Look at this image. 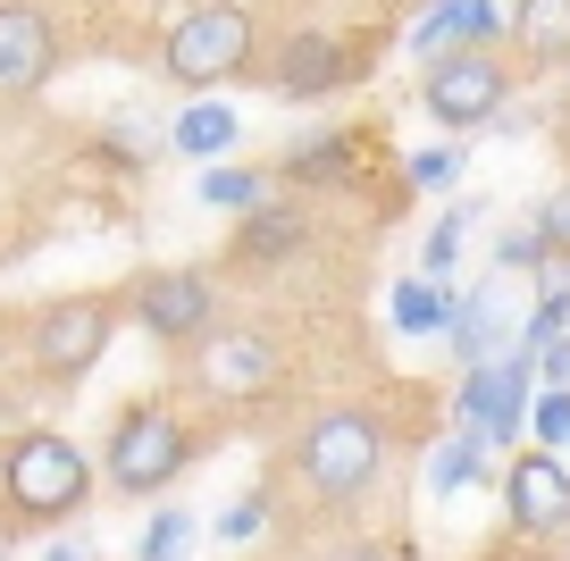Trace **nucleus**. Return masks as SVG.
I'll use <instances>...</instances> for the list:
<instances>
[{
  "mask_svg": "<svg viewBox=\"0 0 570 561\" xmlns=\"http://www.w3.org/2000/svg\"><path fill=\"white\" fill-rule=\"evenodd\" d=\"M285 470L303 478V494L320 511H361L377 494V478H386V420L361 403H327L303 420V436H294V453H285Z\"/></svg>",
  "mask_w": 570,
  "mask_h": 561,
  "instance_id": "obj_1",
  "label": "nucleus"
},
{
  "mask_svg": "<svg viewBox=\"0 0 570 561\" xmlns=\"http://www.w3.org/2000/svg\"><path fill=\"white\" fill-rule=\"evenodd\" d=\"M85 503H92V461L68 436L26 427V436L0 444V520L9 528H59Z\"/></svg>",
  "mask_w": 570,
  "mask_h": 561,
  "instance_id": "obj_2",
  "label": "nucleus"
},
{
  "mask_svg": "<svg viewBox=\"0 0 570 561\" xmlns=\"http://www.w3.org/2000/svg\"><path fill=\"white\" fill-rule=\"evenodd\" d=\"M194 453H202V436H194V420H185L177 403H126L118 420H109V444H101V478L118 494H135V503H151V494H168L185 470H194Z\"/></svg>",
  "mask_w": 570,
  "mask_h": 561,
  "instance_id": "obj_3",
  "label": "nucleus"
},
{
  "mask_svg": "<svg viewBox=\"0 0 570 561\" xmlns=\"http://www.w3.org/2000/svg\"><path fill=\"white\" fill-rule=\"evenodd\" d=\"M261 59V18L244 0H194L185 18H168L160 35V76L185 92H210V85H235V76Z\"/></svg>",
  "mask_w": 570,
  "mask_h": 561,
  "instance_id": "obj_4",
  "label": "nucleus"
},
{
  "mask_svg": "<svg viewBox=\"0 0 570 561\" xmlns=\"http://www.w3.org/2000/svg\"><path fill=\"white\" fill-rule=\"evenodd\" d=\"M109 335H118V302L109 294H59V302H42L35 327H26V361H35V377H51V386H76V377H92Z\"/></svg>",
  "mask_w": 570,
  "mask_h": 561,
  "instance_id": "obj_5",
  "label": "nucleus"
},
{
  "mask_svg": "<svg viewBox=\"0 0 570 561\" xmlns=\"http://www.w3.org/2000/svg\"><path fill=\"white\" fill-rule=\"evenodd\" d=\"M420 109L445 126V135H479V126H495L503 109H512V59H503V51H445V59H428Z\"/></svg>",
  "mask_w": 570,
  "mask_h": 561,
  "instance_id": "obj_6",
  "label": "nucleus"
},
{
  "mask_svg": "<svg viewBox=\"0 0 570 561\" xmlns=\"http://www.w3.org/2000/svg\"><path fill=\"white\" fill-rule=\"evenodd\" d=\"M370 76V42L336 35V26H285L268 51V92L277 101H336Z\"/></svg>",
  "mask_w": 570,
  "mask_h": 561,
  "instance_id": "obj_7",
  "label": "nucleus"
},
{
  "mask_svg": "<svg viewBox=\"0 0 570 561\" xmlns=\"http://www.w3.org/2000/svg\"><path fill=\"white\" fill-rule=\"evenodd\" d=\"M537 352L529 344H512L503 361H487V368H462V394H453V420H462V436H479L487 453L495 444H512L520 427H529V403H537Z\"/></svg>",
  "mask_w": 570,
  "mask_h": 561,
  "instance_id": "obj_8",
  "label": "nucleus"
},
{
  "mask_svg": "<svg viewBox=\"0 0 570 561\" xmlns=\"http://www.w3.org/2000/svg\"><path fill=\"white\" fill-rule=\"evenodd\" d=\"M126 311L160 344H202V335H218V277L210 268H142L126 285Z\"/></svg>",
  "mask_w": 570,
  "mask_h": 561,
  "instance_id": "obj_9",
  "label": "nucleus"
},
{
  "mask_svg": "<svg viewBox=\"0 0 570 561\" xmlns=\"http://www.w3.org/2000/svg\"><path fill=\"white\" fill-rule=\"evenodd\" d=\"M194 377H202V394H218V403H261V394L285 377V352H277V335H261V327H218V335H202Z\"/></svg>",
  "mask_w": 570,
  "mask_h": 561,
  "instance_id": "obj_10",
  "label": "nucleus"
},
{
  "mask_svg": "<svg viewBox=\"0 0 570 561\" xmlns=\"http://www.w3.org/2000/svg\"><path fill=\"white\" fill-rule=\"evenodd\" d=\"M503 520L529 544H562L570 537V470L553 453H520L503 470Z\"/></svg>",
  "mask_w": 570,
  "mask_h": 561,
  "instance_id": "obj_11",
  "label": "nucleus"
},
{
  "mask_svg": "<svg viewBox=\"0 0 570 561\" xmlns=\"http://www.w3.org/2000/svg\"><path fill=\"white\" fill-rule=\"evenodd\" d=\"M59 76V26L35 0H0V101H26Z\"/></svg>",
  "mask_w": 570,
  "mask_h": 561,
  "instance_id": "obj_12",
  "label": "nucleus"
},
{
  "mask_svg": "<svg viewBox=\"0 0 570 561\" xmlns=\"http://www.w3.org/2000/svg\"><path fill=\"white\" fill-rule=\"evenodd\" d=\"M529 318V311H520ZM520 318H512V277H487V285H470L462 294V311H453V352H462V368H487V361H503V352L520 344Z\"/></svg>",
  "mask_w": 570,
  "mask_h": 561,
  "instance_id": "obj_13",
  "label": "nucleus"
},
{
  "mask_svg": "<svg viewBox=\"0 0 570 561\" xmlns=\"http://www.w3.org/2000/svg\"><path fill=\"white\" fill-rule=\"evenodd\" d=\"M512 42V9L495 0H436L420 26H411V51L420 59H445V51H503Z\"/></svg>",
  "mask_w": 570,
  "mask_h": 561,
  "instance_id": "obj_14",
  "label": "nucleus"
},
{
  "mask_svg": "<svg viewBox=\"0 0 570 561\" xmlns=\"http://www.w3.org/2000/svg\"><path fill=\"white\" fill-rule=\"evenodd\" d=\"M303 244H311V218L294 210V201H261V210L235 227V252H227V260H235V268H277V260H294Z\"/></svg>",
  "mask_w": 570,
  "mask_h": 561,
  "instance_id": "obj_15",
  "label": "nucleus"
},
{
  "mask_svg": "<svg viewBox=\"0 0 570 561\" xmlns=\"http://www.w3.org/2000/svg\"><path fill=\"white\" fill-rule=\"evenodd\" d=\"M512 51L529 68H570V0H520L512 9Z\"/></svg>",
  "mask_w": 570,
  "mask_h": 561,
  "instance_id": "obj_16",
  "label": "nucleus"
},
{
  "mask_svg": "<svg viewBox=\"0 0 570 561\" xmlns=\"http://www.w3.org/2000/svg\"><path fill=\"white\" fill-rule=\"evenodd\" d=\"M453 311H462V294H453L445 277H403L394 285V335H453Z\"/></svg>",
  "mask_w": 570,
  "mask_h": 561,
  "instance_id": "obj_17",
  "label": "nucleus"
},
{
  "mask_svg": "<svg viewBox=\"0 0 570 561\" xmlns=\"http://www.w3.org/2000/svg\"><path fill=\"white\" fill-rule=\"evenodd\" d=\"M470 486H487V444L453 427V436H436V444H428V494H445V503H462Z\"/></svg>",
  "mask_w": 570,
  "mask_h": 561,
  "instance_id": "obj_18",
  "label": "nucleus"
},
{
  "mask_svg": "<svg viewBox=\"0 0 570 561\" xmlns=\"http://www.w3.org/2000/svg\"><path fill=\"white\" fill-rule=\"evenodd\" d=\"M235 109L227 101H185L177 109V126H168V151H185V159H218V151H235Z\"/></svg>",
  "mask_w": 570,
  "mask_h": 561,
  "instance_id": "obj_19",
  "label": "nucleus"
},
{
  "mask_svg": "<svg viewBox=\"0 0 570 561\" xmlns=\"http://www.w3.org/2000/svg\"><path fill=\"white\" fill-rule=\"evenodd\" d=\"M353 135H320V142H294L285 151V185H344L353 176Z\"/></svg>",
  "mask_w": 570,
  "mask_h": 561,
  "instance_id": "obj_20",
  "label": "nucleus"
},
{
  "mask_svg": "<svg viewBox=\"0 0 570 561\" xmlns=\"http://www.w3.org/2000/svg\"><path fill=\"white\" fill-rule=\"evenodd\" d=\"M487 218V194H462L436 227H428V244H420V260H428V277H445L453 260H462V244H470V227Z\"/></svg>",
  "mask_w": 570,
  "mask_h": 561,
  "instance_id": "obj_21",
  "label": "nucleus"
},
{
  "mask_svg": "<svg viewBox=\"0 0 570 561\" xmlns=\"http://www.w3.org/2000/svg\"><path fill=\"white\" fill-rule=\"evenodd\" d=\"M202 201H210V210H261V201H268V176L261 168H210V176H202Z\"/></svg>",
  "mask_w": 570,
  "mask_h": 561,
  "instance_id": "obj_22",
  "label": "nucleus"
},
{
  "mask_svg": "<svg viewBox=\"0 0 570 561\" xmlns=\"http://www.w3.org/2000/svg\"><path fill=\"white\" fill-rule=\"evenodd\" d=\"M185 544H194V511H177L168 503L160 520L142 528V544H135V561H185Z\"/></svg>",
  "mask_w": 570,
  "mask_h": 561,
  "instance_id": "obj_23",
  "label": "nucleus"
},
{
  "mask_svg": "<svg viewBox=\"0 0 570 561\" xmlns=\"http://www.w3.org/2000/svg\"><path fill=\"white\" fill-rule=\"evenodd\" d=\"M462 176V142H428V151L403 159V185L411 194H436V185H453Z\"/></svg>",
  "mask_w": 570,
  "mask_h": 561,
  "instance_id": "obj_24",
  "label": "nucleus"
},
{
  "mask_svg": "<svg viewBox=\"0 0 570 561\" xmlns=\"http://www.w3.org/2000/svg\"><path fill=\"white\" fill-rule=\"evenodd\" d=\"M529 436H537V453H546V444H570V386H546L529 403Z\"/></svg>",
  "mask_w": 570,
  "mask_h": 561,
  "instance_id": "obj_25",
  "label": "nucleus"
},
{
  "mask_svg": "<svg viewBox=\"0 0 570 561\" xmlns=\"http://www.w3.org/2000/svg\"><path fill=\"white\" fill-rule=\"evenodd\" d=\"M537 311H546L553 327L570 335V252H553V260L537 268Z\"/></svg>",
  "mask_w": 570,
  "mask_h": 561,
  "instance_id": "obj_26",
  "label": "nucleus"
},
{
  "mask_svg": "<svg viewBox=\"0 0 570 561\" xmlns=\"http://www.w3.org/2000/svg\"><path fill=\"white\" fill-rule=\"evenodd\" d=\"M546 260H553V244L537 235V218H529V227H512V235L495 244V268H503V277H512V268H529V277H537Z\"/></svg>",
  "mask_w": 570,
  "mask_h": 561,
  "instance_id": "obj_27",
  "label": "nucleus"
},
{
  "mask_svg": "<svg viewBox=\"0 0 570 561\" xmlns=\"http://www.w3.org/2000/svg\"><path fill=\"white\" fill-rule=\"evenodd\" d=\"M261 528H268V494H244V503H235L227 520H218V537H227V544H252Z\"/></svg>",
  "mask_w": 570,
  "mask_h": 561,
  "instance_id": "obj_28",
  "label": "nucleus"
},
{
  "mask_svg": "<svg viewBox=\"0 0 570 561\" xmlns=\"http://www.w3.org/2000/svg\"><path fill=\"white\" fill-rule=\"evenodd\" d=\"M537 235H546L553 252H570V176H562V185L546 194V210H537Z\"/></svg>",
  "mask_w": 570,
  "mask_h": 561,
  "instance_id": "obj_29",
  "label": "nucleus"
},
{
  "mask_svg": "<svg viewBox=\"0 0 570 561\" xmlns=\"http://www.w3.org/2000/svg\"><path fill=\"white\" fill-rule=\"evenodd\" d=\"M320 561H411L403 544H327Z\"/></svg>",
  "mask_w": 570,
  "mask_h": 561,
  "instance_id": "obj_30",
  "label": "nucleus"
},
{
  "mask_svg": "<svg viewBox=\"0 0 570 561\" xmlns=\"http://www.w3.org/2000/svg\"><path fill=\"white\" fill-rule=\"evenodd\" d=\"M42 561H92V544H51Z\"/></svg>",
  "mask_w": 570,
  "mask_h": 561,
  "instance_id": "obj_31",
  "label": "nucleus"
},
{
  "mask_svg": "<svg viewBox=\"0 0 570 561\" xmlns=\"http://www.w3.org/2000/svg\"><path fill=\"white\" fill-rule=\"evenodd\" d=\"M562 151H570V118H562Z\"/></svg>",
  "mask_w": 570,
  "mask_h": 561,
  "instance_id": "obj_32",
  "label": "nucleus"
}]
</instances>
